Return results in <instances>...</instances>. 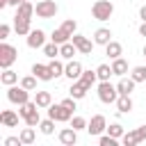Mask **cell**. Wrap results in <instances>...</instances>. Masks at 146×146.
<instances>
[{"label":"cell","instance_id":"1","mask_svg":"<svg viewBox=\"0 0 146 146\" xmlns=\"http://www.w3.org/2000/svg\"><path fill=\"white\" fill-rule=\"evenodd\" d=\"M116 98H119V89H116V84H112L110 80L98 82V100H100V103L112 105V103H116Z\"/></svg>","mask_w":146,"mask_h":146},{"label":"cell","instance_id":"2","mask_svg":"<svg viewBox=\"0 0 146 146\" xmlns=\"http://www.w3.org/2000/svg\"><path fill=\"white\" fill-rule=\"evenodd\" d=\"M91 14L96 21H110V16L114 14V5L110 0H96L91 7Z\"/></svg>","mask_w":146,"mask_h":146},{"label":"cell","instance_id":"3","mask_svg":"<svg viewBox=\"0 0 146 146\" xmlns=\"http://www.w3.org/2000/svg\"><path fill=\"white\" fill-rule=\"evenodd\" d=\"M18 59V50L11 46V43H7V41H2L0 43V66L2 68H11V64Z\"/></svg>","mask_w":146,"mask_h":146},{"label":"cell","instance_id":"4","mask_svg":"<svg viewBox=\"0 0 146 146\" xmlns=\"http://www.w3.org/2000/svg\"><path fill=\"white\" fill-rule=\"evenodd\" d=\"M7 98H9V103H14V105H23V103L30 100V89H25L23 84H21V87L11 84V87H7Z\"/></svg>","mask_w":146,"mask_h":146},{"label":"cell","instance_id":"5","mask_svg":"<svg viewBox=\"0 0 146 146\" xmlns=\"http://www.w3.org/2000/svg\"><path fill=\"white\" fill-rule=\"evenodd\" d=\"M57 2L55 0H39L36 5H34V14L39 16V18H52L55 14H57Z\"/></svg>","mask_w":146,"mask_h":146},{"label":"cell","instance_id":"6","mask_svg":"<svg viewBox=\"0 0 146 146\" xmlns=\"http://www.w3.org/2000/svg\"><path fill=\"white\" fill-rule=\"evenodd\" d=\"M48 116L55 119V121H59V123H66V121L73 119V112L59 103V105H50V107H48Z\"/></svg>","mask_w":146,"mask_h":146},{"label":"cell","instance_id":"7","mask_svg":"<svg viewBox=\"0 0 146 146\" xmlns=\"http://www.w3.org/2000/svg\"><path fill=\"white\" fill-rule=\"evenodd\" d=\"M105 130H107V119L103 114H94L91 121H89V125H87V132L94 135V137H100Z\"/></svg>","mask_w":146,"mask_h":146},{"label":"cell","instance_id":"8","mask_svg":"<svg viewBox=\"0 0 146 146\" xmlns=\"http://www.w3.org/2000/svg\"><path fill=\"white\" fill-rule=\"evenodd\" d=\"M71 41L78 46V52H80V55H91V50H94V41H89L87 36H82V34H78V32L71 36Z\"/></svg>","mask_w":146,"mask_h":146},{"label":"cell","instance_id":"9","mask_svg":"<svg viewBox=\"0 0 146 146\" xmlns=\"http://www.w3.org/2000/svg\"><path fill=\"white\" fill-rule=\"evenodd\" d=\"M82 64L78 62V59H68V64H66V68H64V75L73 82V80H80V75H82Z\"/></svg>","mask_w":146,"mask_h":146},{"label":"cell","instance_id":"10","mask_svg":"<svg viewBox=\"0 0 146 146\" xmlns=\"http://www.w3.org/2000/svg\"><path fill=\"white\" fill-rule=\"evenodd\" d=\"M46 46V32L43 30H32L27 34V48H43Z\"/></svg>","mask_w":146,"mask_h":146},{"label":"cell","instance_id":"11","mask_svg":"<svg viewBox=\"0 0 146 146\" xmlns=\"http://www.w3.org/2000/svg\"><path fill=\"white\" fill-rule=\"evenodd\" d=\"M32 73H34V75H36L41 82H50V80L55 78L48 64H32Z\"/></svg>","mask_w":146,"mask_h":146},{"label":"cell","instance_id":"12","mask_svg":"<svg viewBox=\"0 0 146 146\" xmlns=\"http://www.w3.org/2000/svg\"><path fill=\"white\" fill-rule=\"evenodd\" d=\"M34 103L39 105V110H48L52 105V94L50 91H34Z\"/></svg>","mask_w":146,"mask_h":146},{"label":"cell","instance_id":"13","mask_svg":"<svg viewBox=\"0 0 146 146\" xmlns=\"http://www.w3.org/2000/svg\"><path fill=\"white\" fill-rule=\"evenodd\" d=\"M59 141H62L64 146H73V144L78 141V130H75V128H62V130H59Z\"/></svg>","mask_w":146,"mask_h":146},{"label":"cell","instance_id":"14","mask_svg":"<svg viewBox=\"0 0 146 146\" xmlns=\"http://www.w3.org/2000/svg\"><path fill=\"white\" fill-rule=\"evenodd\" d=\"M32 14H34V5L30 0H25L23 5L16 7V16L14 18H25V21H32Z\"/></svg>","mask_w":146,"mask_h":146},{"label":"cell","instance_id":"15","mask_svg":"<svg viewBox=\"0 0 146 146\" xmlns=\"http://www.w3.org/2000/svg\"><path fill=\"white\" fill-rule=\"evenodd\" d=\"M110 41H112V30L98 27V30L94 32V43H96V46H107Z\"/></svg>","mask_w":146,"mask_h":146},{"label":"cell","instance_id":"16","mask_svg":"<svg viewBox=\"0 0 146 146\" xmlns=\"http://www.w3.org/2000/svg\"><path fill=\"white\" fill-rule=\"evenodd\" d=\"M135 80L132 78H121L119 82H116V89H119V96H130L132 91H135Z\"/></svg>","mask_w":146,"mask_h":146},{"label":"cell","instance_id":"17","mask_svg":"<svg viewBox=\"0 0 146 146\" xmlns=\"http://www.w3.org/2000/svg\"><path fill=\"white\" fill-rule=\"evenodd\" d=\"M18 116H21V114H16L14 110H5V112L0 114V123H2L5 128H16V125H18Z\"/></svg>","mask_w":146,"mask_h":146},{"label":"cell","instance_id":"18","mask_svg":"<svg viewBox=\"0 0 146 146\" xmlns=\"http://www.w3.org/2000/svg\"><path fill=\"white\" fill-rule=\"evenodd\" d=\"M87 91H89V87H87L82 80H73V84H71V96H73L75 100L84 98V96H87Z\"/></svg>","mask_w":146,"mask_h":146},{"label":"cell","instance_id":"19","mask_svg":"<svg viewBox=\"0 0 146 146\" xmlns=\"http://www.w3.org/2000/svg\"><path fill=\"white\" fill-rule=\"evenodd\" d=\"M14 30H16L18 36H27V34L32 32L30 21H25V18H14Z\"/></svg>","mask_w":146,"mask_h":146},{"label":"cell","instance_id":"20","mask_svg":"<svg viewBox=\"0 0 146 146\" xmlns=\"http://www.w3.org/2000/svg\"><path fill=\"white\" fill-rule=\"evenodd\" d=\"M105 55H107L110 59H116V57L123 55V46H121L119 41H110V43L105 46Z\"/></svg>","mask_w":146,"mask_h":146},{"label":"cell","instance_id":"21","mask_svg":"<svg viewBox=\"0 0 146 146\" xmlns=\"http://www.w3.org/2000/svg\"><path fill=\"white\" fill-rule=\"evenodd\" d=\"M0 82H2L5 87H11V84L18 82V73L11 71V68H2V73H0Z\"/></svg>","mask_w":146,"mask_h":146},{"label":"cell","instance_id":"22","mask_svg":"<svg viewBox=\"0 0 146 146\" xmlns=\"http://www.w3.org/2000/svg\"><path fill=\"white\" fill-rule=\"evenodd\" d=\"M75 52H78V46L73 41H66V43L59 46V57H64V59H73Z\"/></svg>","mask_w":146,"mask_h":146},{"label":"cell","instance_id":"23","mask_svg":"<svg viewBox=\"0 0 146 146\" xmlns=\"http://www.w3.org/2000/svg\"><path fill=\"white\" fill-rule=\"evenodd\" d=\"M112 71H114V75L123 78V75L128 73V62H125L123 57H116V59H112Z\"/></svg>","mask_w":146,"mask_h":146},{"label":"cell","instance_id":"24","mask_svg":"<svg viewBox=\"0 0 146 146\" xmlns=\"http://www.w3.org/2000/svg\"><path fill=\"white\" fill-rule=\"evenodd\" d=\"M50 41H55V43H66V41H71V34L64 30V27H57V30H52V34H50Z\"/></svg>","mask_w":146,"mask_h":146},{"label":"cell","instance_id":"25","mask_svg":"<svg viewBox=\"0 0 146 146\" xmlns=\"http://www.w3.org/2000/svg\"><path fill=\"white\" fill-rule=\"evenodd\" d=\"M116 110H119L121 114L132 112V98H130V96H119V98H116Z\"/></svg>","mask_w":146,"mask_h":146},{"label":"cell","instance_id":"26","mask_svg":"<svg viewBox=\"0 0 146 146\" xmlns=\"http://www.w3.org/2000/svg\"><path fill=\"white\" fill-rule=\"evenodd\" d=\"M21 141H23V146H30V144H34V139H36V132H34V128L32 125H27V128H23L21 130Z\"/></svg>","mask_w":146,"mask_h":146},{"label":"cell","instance_id":"27","mask_svg":"<svg viewBox=\"0 0 146 146\" xmlns=\"http://www.w3.org/2000/svg\"><path fill=\"white\" fill-rule=\"evenodd\" d=\"M41 50H43V55H46L48 59H55V57H59V43H55V41L46 43Z\"/></svg>","mask_w":146,"mask_h":146},{"label":"cell","instance_id":"28","mask_svg":"<svg viewBox=\"0 0 146 146\" xmlns=\"http://www.w3.org/2000/svg\"><path fill=\"white\" fill-rule=\"evenodd\" d=\"M96 73H98V80H100V82H105V80H110V78L114 75L112 64H100V66L96 68Z\"/></svg>","mask_w":146,"mask_h":146},{"label":"cell","instance_id":"29","mask_svg":"<svg viewBox=\"0 0 146 146\" xmlns=\"http://www.w3.org/2000/svg\"><path fill=\"white\" fill-rule=\"evenodd\" d=\"M80 80H82V82H84V84H87V87L91 89V87H94V84L98 82V73H96V71H82Z\"/></svg>","mask_w":146,"mask_h":146},{"label":"cell","instance_id":"30","mask_svg":"<svg viewBox=\"0 0 146 146\" xmlns=\"http://www.w3.org/2000/svg\"><path fill=\"white\" fill-rule=\"evenodd\" d=\"M39 130L43 132V135H52L55 132V119H41V123H39Z\"/></svg>","mask_w":146,"mask_h":146},{"label":"cell","instance_id":"31","mask_svg":"<svg viewBox=\"0 0 146 146\" xmlns=\"http://www.w3.org/2000/svg\"><path fill=\"white\" fill-rule=\"evenodd\" d=\"M121 141H123L125 146H135V144H139L141 139H139V132H137V130H130V132H125V135L121 137Z\"/></svg>","mask_w":146,"mask_h":146},{"label":"cell","instance_id":"32","mask_svg":"<svg viewBox=\"0 0 146 146\" xmlns=\"http://www.w3.org/2000/svg\"><path fill=\"white\" fill-rule=\"evenodd\" d=\"M48 66H50V71H52V75H55V78L64 75V68H66V64H62L57 57H55V59H50V64H48Z\"/></svg>","mask_w":146,"mask_h":146},{"label":"cell","instance_id":"33","mask_svg":"<svg viewBox=\"0 0 146 146\" xmlns=\"http://www.w3.org/2000/svg\"><path fill=\"white\" fill-rule=\"evenodd\" d=\"M107 135H112V137L121 139V137L125 135V130H123V125H121V123H110V125H107Z\"/></svg>","mask_w":146,"mask_h":146},{"label":"cell","instance_id":"34","mask_svg":"<svg viewBox=\"0 0 146 146\" xmlns=\"http://www.w3.org/2000/svg\"><path fill=\"white\" fill-rule=\"evenodd\" d=\"M130 78H132L135 82H144V80H146V66H135L132 73H130Z\"/></svg>","mask_w":146,"mask_h":146},{"label":"cell","instance_id":"35","mask_svg":"<svg viewBox=\"0 0 146 146\" xmlns=\"http://www.w3.org/2000/svg\"><path fill=\"white\" fill-rule=\"evenodd\" d=\"M36 80H39V78H36L34 73H32V75H25V78L21 80V84H23L25 89H30V91H34V89H36Z\"/></svg>","mask_w":146,"mask_h":146},{"label":"cell","instance_id":"36","mask_svg":"<svg viewBox=\"0 0 146 146\" xmlns=\"http://www.w3.org/2000/svg\"><path fill=\"white\" fill-rule=\"evenodd\" d=\"M23 121H25V125H32V128H36V125L41 123V116H39V110H34L32 114H27V116H25Z\"/></svg>","mask_w":146,"mask_h":146},{"label":"cell","instance_id":"37","mask_svg":"<svg viewBox=\"0 0 146 146\" xmlns=\"http://www.w3.org/2000/svg\"><path fill=\"white\" fill-rule=\"evenodd\" d=\"M87 125H89V121H84L82 116H73V119H71V128H75L78 132H80V130H87Z\"/></svg>","mask_w":146,"mask_h":146},{"label":"cell","instance_id":"38","mask_svg":"<svg viewBox=\"0 0 146 146\" xmlns=\"http://www.w3.org/2000/svg\"><path fill=\"white\" fill-rule=\"evenodd\" d=\"M98 144H100V146H116L119 139L112 137V135H100V137H98Z\"/></svg>","mask_w":146,"mask_h":146},{"label":"cell","instance_id":"39","mask_svg":"<svg viewBox=\"0 0 146 146\" xmlns=\"http://www.w3.org/2000/svg\"><path fill=\"white\" fill-rule=\"evenodd\" d=\"M62 27H64V30L73 36V34H75V30H78V23H75V18H66V21L62 23Z\"/></svg>","mask_w":146,"mask_h":146},{"label":"cell","instance_id":"40","mask_svg":"<svg viewBox=\"0 0 146 146\" xmlns=\"http://www.w3.org/2000/svg\"><path fill=\"white\" fill-rule=\"evenodd\" d=\"M62 105H64V107H68L71 112H73V110H78V105H75V98H73V96L64 98V100H62Z\"/></svg>","mask_w":146,"mask_h":146},{"label":"cell","instance_id":"41","mask_svg":"<svg viewBox=\"0 0 146 146\" xmlns=\"http://www.w3.org/2000/svg\"><path fill=\"white\" fill-rule=\"evenodd\" d=\"M5 146H23V141H21V137H7Z\"/></svg>","mask_w":146,"mask_h":146},{"label":"cell","instance_id":"42","mask_svg":"<svg viewBox=\"0 0 146 146\" xmlns=\"http://www.w3.org/2000/svg\"><path fill=\"white\" fill-rule=\"evenodd\" d=\"M9 32H11V27H9V25H7V23H2V25H0V39H2V41H5V39H7V36H9Z\"/></svg>","mask_w":146,"mask_h":146},{"label":"cell","instance_id":"43","mask_svg":"<svg viewBox=\"0 0 146 146\" xmlns=\"http://www.w3.org/2000/svg\"><path fill=\"white\" fill-rule=\"evenodd\" d=\"M137 132H139V139H141V141H146V125H139V128H137Z\"/></svg>","mask_w":146,"mask_h":146},{"label":"cell","instance_id":"44","mask_svg":"<svg viewBox=\"0 0 146 146\" xmlns=\"http://www.w3.org/2000/svg\"><path fill=\"white\" fill-rule=\"evenodd\" d=\"M139 18H141V21H146V5H141V7H139Z\"/></svg>","mask_w":146,"mask_h":146},{"label":"cell","instance_id":"45","mask_svg":"<svg viewBox=\"0 0 146 146\" xmlns=\"http://www.w3.org/2000/svg\"><path fill=\"white\" fill-rule=\"evenodd\" d=\"M139 34L146 36V21H141V25H139Z\"/></svg>","mask_w":146,"mask_h":146},{"label":"cell","instance_id":"46","mask_svg":"<svg viewBox=\"0 0 146 146\" xmlns=\"http://www.w3.org/2000/svg\"><path fill=\"white\" fill-rule=\"evenodd\" d=\"M7 2H9V7H18V5H23L25 0H7Z\"/></svg>","mask_w":146,"mask_h":146},{"label":"cell","instance_id":"47","mask_svg":"<svg viewBox=\"0 0 146 146\" xmlns=\"http://www.w3.org/2000/svg\"><path fill=\"white\" fill-rule=\"evenodd\" d=\"M144 57H146V46H144Z\"/></svg>","mask_w":146,"mask_h":146}]
</instances>
